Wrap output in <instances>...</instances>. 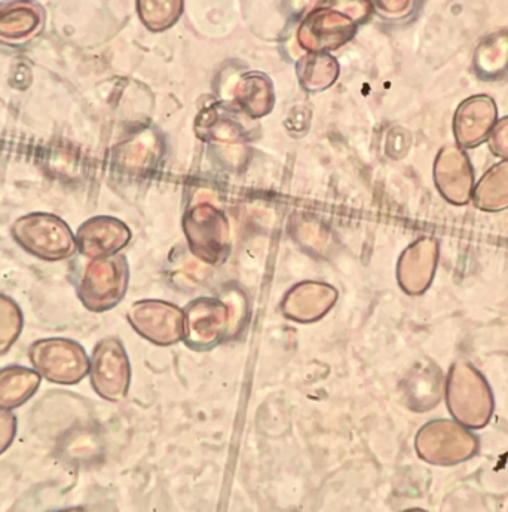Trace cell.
I'll list each match as a JSON object with an SVG mask.
<instances>
[{
  "mask_svg": "<svg viewBox=\"0 0 508 512\" xmlns=\"http://www.w3.org/2000/svg\"><path fill=\"white\" fill-rule=\"evenodd\" d=\"M45 11L36 0H6L0 3V44L20 47L41 35Z\"/></svg>",
  "mask_w": 508,
  "mask_h": 512,
  "instance_id": "cell-3",
  "label": "cell"
},
{
  "mask_svg": "<svg viewBox=\"0 0 508 512\" xmlns=\"http://www.w3.org/2000/svg\"><path fill=\"white\" fill-rule=\"evenodd\" d=\"M24 317L20 306L11 297L0 294V355L11 351L23 333Z\"/></svg>",
  "mask_w": 508,
  "mask_h": 512,
  "instance_id": "cell-9",
  "label": "cell"
},
{
  "mask_svg": "<svg viewBox=\"0 0 508 512\" xmlns=\"http://www.w3.org/2000/svg\"><path fill=\"white\" fill-rule=\"evenodd\" d=\"M17 434V418L11 410L0 409V455L11 447Z\"/></svg>",
  "mask_w": 508,
  "mask_h": 512,
  "instance_id": "cell-11",
  "label": "cell"
},
{
  "mask_svg": "<svg viewBox=\"0 0 508 512\" xmlns=\"http://www.w3.org/2000/svg\"><path fill=\"white\" fill-rule=\"evenodd\" d=\"M41 374L26 367L0 370V409L14 410L26 404L41 386Z\"/></svg>",
  "mask_w": 508,
  "mask_h": 512,
  "instance_id": "cell-6",
  "label": "cell"
},
{
  "mask_svg": "<svg viewBox=\"0 0 508 512\" xmlns=\"http://www.w3.org/2000/svg\"><path fill=\"white\" fill-rule=\"evenodd\" d=\"M33 369L48 382L75 385L88 373V358L79 343L63 337H50L33 343L29 349Z\"/></svg>",
  "mask_w": 508,
  "mask_h": 512,
  "instance_id": "cell-2",
  "label": "cell"
},
{
  "mask_svg": "<svg viewBox=\"0 0 508 512\" xmlns=\"http://www.w3.org/2000/svg\"><path fill=\"white\" fill-rule=\"evenodd\" d=\"M12 238L27 253L45 262H61L75 254L76 238L60 217L32 213L15 220Z\"/></svg>",
  "mask_w": 508,
  "mask_h": 512,
  "instance_id": "cell-1",
  "label": "cell"
},
{
  "mask_svg": "<svg viewBox=\"0 0 508 512\" xmlns=\"http://www.w3.org/2000/svg\"><path fill=\"white\" fill-rule=\"evenodd\" d=\"M376 8L384 12H397L405 9L409 0H372Z\"/></svg>",
  "mask_w": 508,
  "mask_h": 512,
  "instance_id": "cell-12",
  "label": "cell"
},
{
  "mask_svg": "<svg viewBox=\"0 0 508 512\" xmlns=\"http://www.w3.org/2000/svg\"><path fill=\"white\" fill-rule=\"evenodd\" d=\"M121 233V228L116 226L115 220L100 217L88 220L79 228L76 244L84 256L99 257L119 247Z\"/></svg>",
  "mask_w": 508,
  "mask_h": 512,
  "instance_id": "cell-8",
  "label": "cell"
},
{
  "mask_svg": "<svg viewBox=\"0 0 508 512\" xmlns=\"http://www.w3.org/2000/svg\"><path fill=\"white\" fill-rule=\"evenodd\" d=\"M301 32L309 38L306 41L312 44L339 45L347 41L354 32L353 18L330 9H320L309 15Z\"/></svg>",
  "mask_w": 508,
  "mask_h": 512,
  "instance_id": "cell-7",
  "label": "cell"
},
{
  "mask_svg": "<svg viewBox=\"0 0 508 512\" xmlns=\"http://www.w3.org/2000/svg\"><path fill=\"white\" fill-rule=\"evenodd\" d=\"M121 284V268L115 260L90 263L79 284V299L90 311H104L118 299Z\"/></svg>",
  "mask_w": 508,
  "mask_h": 512,
  "instance_id": "cell-4",
  "label": "cell"
},
{
  "mask_svg": "<svg viewBox=\"0 0 508 512\" xmlns=\"http://www.w3.org/2000/svg\"><path fill=\"white\" fill-rule=\"evenodd\" d=\"M182 12V0H139V14L152 30L167 29Z\"/></svg>",
  "mask_w": 508,
  "mask_h": 512,
  "instance_id": "cell-10",
  "label": "cell"
},
{
  "mask_svg": "<svg viewBox=\"0 0 508 512\" xmlns=\"http://www.w3.org/2000/svg\"><path fill=\"white\" fill-rule=\"evenodd\" d=\"M91 380L96 391L106 398H115L124 389V361L112 340H104L94 351Z\"/></svg>",
  "mask_w": 508,
  "mask_h": 512,
  "instance_id": "cell-5",
  "label": "cell"
}]
</instances>
